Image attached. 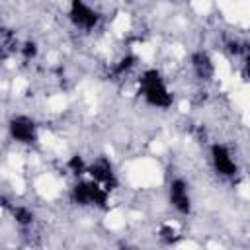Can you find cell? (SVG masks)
<instances>
[{
    "mask_svg": "<svg viewBox=\"0 0 250 250\" xmlns=\"http://www.w3.org/2000/svg\"><path fill=\"white\" fill-rule=\"evenodd\" d=\"M137 92L139 98L154 109H170L174 105V92L166 80V76L158 68H145L137 78Z\"/></svg>",
    "mask_w": 250,
    "mask_h": 250,
    "instance_id": "6da1fadb",
    "label": "cell"
},
{
    "mask_svg": "<svg viewBox=\"0 0 250 250\" xmlns=\"http://www.w3.org/2000/svg\"><path fill=\"white\" fill-rule=\"evenodd\" d=\"M70 201L76 203L78 207H84V209H105L109 205V199H111V193L107 189H104L102 186H98L94 180L90 178H78L70 191Z\"/></svg>",
    "mask_w": 250,
    "mask_h": 250,
    "instance_id": "7a4b0ae2",
    "label": "cell"
},
{
    "mask_svg": "<svg viewBox=\"0 0 250 250\" xmlns=\"http://www.w3.org/2000/svg\"><path fill=\"white\" fill-rule=\"evenodd\" d=\"M6 131L8 137L20 146H33L41 137V127L29 113H12L6 123Z\"/></svg>",
    "mask_w": 250,
    "mask_h": 250,
    "instance_id": "3957f363",
    "label": "cell"
},
{
    "mask_svg": "<svg viewBox=\"0 0 250 250\" xmlns=\"http://www.w3.org/2000/svg\"><path fill=\"white\" fill-rule=\"evenodd\" d=\"M207 158H209V166L213 168V172L223 180H234L240 174L238 158L227 143H219V141L211 143L207 150Z\"/></svg>",
    "mask_w": 250,
    "mask_h": 250,
    "instance_id": "277c9868",
    "label": "cell"
},
{
    "mask_svg": "<svg viewBox=\"0 0 250 250\" xmlns=\"http://www.w3.org/2000/svg\"><path fill=\"white\" fill-rule=\"evenodd\" d=\"M66 20L70 21V25L78 31H94L100 27L102 20H104V14L98 6L90 4V2H84V0H74L66 6Z\"/></svg>",
    "mask_w": 250,
    "mask_h": 250,
    "instance_id": "5b68a950",
    "label": "cell"
},
{
    "mask_svg": "<svg viewBox=\"0 0 250 250\" xmlns=\"http://www.w3.org/2000/svg\"><path fill=\"white\" fill-rule=\"evenodd\" d=\"M166 197H168V205L172 207V211L180 217H189L193 211V193H191V186L186 178L182 176H174L168 182L166 188Z\"/></svg>",
    "mask_w": 250,
    "mask_h": 250,
    "instance_id": "8992f818",
    "label": "cell"
},
{
    "mask_svg": "<svg viewBox=\"0 0 250 250\" xmlns=\"http://www.w3.org/2000/svg\"><path fill=\"white\" fill-rule=\"evenodd\" d=\"M86 178L94 180L98 186H102L109 193H113L119 186V174L115 170V164L105 154H100V156H94L92 160H88Z\"/></svg>",
    "mask_w": 250,
    "mask_h": 250,
    "instance_id": "52a82bcc",
    "label": "cell"
},
{
    "mask_svg": "<svg viewBox=\"0 0 250 250\" xmlns=\"http://www.w3.org/2000/svg\"><path fill=\"white\" fill-rule=\"evenodd\" d=\"M189 70L195 76V80L209 84L217 76V62L215 57L207 49H197L189 55Z\"/></svg>",
    "mask_w": 250,
    "mask_h": 250,
    "instance_id": "ba28073f",
    "label": "cell"
},
{
    "mask_svg": "<svg viewBox=\"0 0 250 250\" xmlns=\"http://www.w3.org/2000/svg\"><path fill=\"white\" fill-rule=\"evenodd\" d=\"M137 66H139V59H137V55H133V53H125V55H121V57H117V59L113 61V64H111V72H113L115 78H123V76H129L131 72H135Z\"/></svg>",
    "mask_w": 250,
    "mask_h": 250,
    "instance_id": "9c48e42d",
    "label": "cell"
},
{
    "mask_svg": "<svg viewBox=\"0 0 250 250\" xmlns=\"http://www.w3.org/2000/svg\"><path fill=\"white\" fill-rule=\"evenodd\" d=\"M12 215H14V221L18 227H31L33 221H35V213L25 207V205H18L12 209Z\"/></svg>",
    "mask_w": 250,
    "mask_h": 250,
    "instance_id": "30bf717a",
    "label": "cell"
},
{
    "mask_svg": "<svg viewBox=\"0 0 250 250\" xmlns=\"http://www.w3.org/2000/svg\"><path fill=\"white\" fill-rule=\"evenodd\" d=\"M158 236H160V240L166 244V246H174L178 240H180V230L174 227V225H164L162 229H160V232H158Z\"/></svg>",
    "mask_w": 250,
    "mask_h": 250,
    "instance_id": "8fae6325",
    "label": "cell"
},
{
    "mask_svg": "<svg viewBox=\"0 0 250 250\" xmlns=\"http://www.w3.org/2000/svg\"><path fill=\"white\" fill-rule=\"evenodd\" d=\"M242 68H244V74L250 78V53L246 55V59H244V62H242Z\"/></svg>",
    "mask_w": 250,
    "mask_h": 250,
    "instance_id": "7c38bea8",
    "label": "cell"
}]
</instances>
